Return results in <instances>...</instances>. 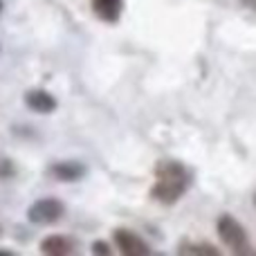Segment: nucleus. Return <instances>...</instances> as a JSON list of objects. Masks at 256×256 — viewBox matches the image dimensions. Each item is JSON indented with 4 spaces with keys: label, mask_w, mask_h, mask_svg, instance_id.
<instances>
[{
    "label": "nucleus",
    "mask_w": 256,
    "mask_h": 256,
    "mask_svg": "<svg viewBox=\"0 0 256 256\" xmlns=\"http://www.w3.org/2000/svg\"><path fill=\"white\" fill-rule=\"evenodd\" d=\"M155 186L150 191L155 200H160L162 204H173L176 200L182 198V194L186 191V168L180 162H173V160H164L158 164L155 168Z\"/></svg>",
    "instance_id": "obj_1"
},
{
    "label": "nucleus",
    "mask_w": 256,
    "mask_h": 256,
    "mask_svg": "<svg viewBox=\"0 0 256 256\" xmlns=\"http://www.w3.org/2000/svg\"><path fill=\"white\" fill-rule=\"evenodd\" d=\"M216 232H218V236H220V240L234 254H252V250H250V245H248V232H245V227L240 225L232 214L218 216Z\"/></svg>",
    "instance_id": "obj_2"
},
{
    "label": "nucleus",
    "mask_w": 256,
    "mask_h": 256,
    "mask_svg": "<svg viewBox=\"0 0 256 256\" xmlns=\"http://www.w3.org/2000/svg\"><path fill=\"white\" fill-rule=\"evenodd\" d=\"M66 214V207L58 198H40L27 209V218L34 225H52L58 222Z\"/></svg>",
    "instance_id": "obj_3"
},
{
    "label": "nucleus",
    "mask_w": 256,
    "mask_h": 256,
    "mask_svg": "<svg viewBox=\"0 0 256 256\" xmlns=\"http://www.w3.org/2000/svg\"><path fill=\"white\" fill-rule=\"evenodd\" d=\"M112 238H115L117 250H120L124 256H144V254L150 252V248L144 243V238H140L135 232L124 230V227L112 232Z\"/></svg>",
    "instance_id": "obj_4"
},
{
    "label": "nucleus",
    "mask_w": 256,
    "mask_h": 256,
    "mask_svg": "<svg viewBox=\"0 0 256 256\" xmlns=\"http://www.w3.org/2000/svg\"><path fill=\"white\" fill-rule=\"evenodd\" d=\"M25 104L30 110L34 112H40V115H48L56 108V99H54L52 92L43 88H34V90H27L25 92Z\"/></svg>",
    "instance_id": "obj_5"
},
{
    "label": "nucleus",
    "mask_w": 256,
    "mask_h": 256,
    "mask_svg": "<svg viewBox=\"0 0 256 256\" xmlns=\"http://www.w3.org/2000/svg\"><path fill=\"white\" fill-rule=\"evenodd\" d=\"M40 252L48 256H66V254L74 252V243H72L68 236L54 234V236H48V238L40 243Z\"/></svg>",
    "instance_id": "obj_6"
},
{
    "label": "nucleus",
    "mask_w": 256,
    "mask_h": 256,
    "mask_svg": "<svg viewBox=\"0 0 256 256\" xmlns=\"http://www.w3.org/2000/svg\"><path fill=\"white\" fill-rule=\"evenodd\" d=\"M122 9H124V0H92V12L106 22L120 20Z\"/></svg>",
    "instance_id": "obj_7"
},
{
    "label": "nucleus",
    "mask_w": 256,
    "mask_h": 256,
    "mask_svg": "<svg viewBox=\"0 0 256 256\" xmlns=\"http://www.w3.org/2000/svg\"><path fill=\"white\" fill-rule=\"evenodd\" d=\"M50 173H52L56 180L74 182V180H79V178H84L86 166L81 162H56V164H52Z\"/></svg>",
    "instance_id": "obj_8"
},
{
    "label": "nucleus",
    "mask_w": 256,
    "mask_h": 256,
    "mask_svg": "<svg viewBox=\"0 0 256 256\" xmlns=\"http://www.w3.org/2000/svg\"><path fill=\"white\" fill-rule=\"evenodd\" d=\"M180 254H186V256H204V254H209V256H218L220 252H218L214 245H204V243H184V245H180V250H178Z\"/></svg>",
    "instance_id": "obj_9"
},
{
    "label": "nucleus",
    "mask_w": 256,
    "mask_h": 256,
    "mask_svg": "<svg viewBox=\"0 0 256 256\" xmlns=\"http://www.w3.org/2000/svg\"><path fill=\"white\" fill-rule=\"evenodd\" d=\"M14 173H16V166L9 160H0V178H12Z\"/></svg>",
    "instance_id": "obj_10"
},
{
    "label": "nucleus",
    "mask_w": 256,
    "mask_h": 256,
    "mask_svg": "<svg viewBox=\"0 0 256 256\" xmlns=\"http://www.w3.org/2000/svg\"><path fill=\"white\" fill-rule=\"evenodd\" d=\"M92 252H94V254H104V256H108V254H110V248H108L106 243H94V245H92Z\"/></svg>",
    "instance_id": "obj_11"
},
{
    "label": "nucleus",
    "mask_w": 256,
    "mask_h": 256,
    "mask_svg": "<svg viewBox=\"0 0 256 256\" xmlns=\"http://www.w3.org/2000/svg\"><path fill=\"white\" fill-rule=\"evenodd\" d=\"M0 14H2V0H0Z\"/></svg>",
    "instance_id": "obj_12"
},
{
    "label": "nucleus",
    "mask_w": 256,
    "mask_h": 256,
    "mask_svg": "<svg viewBox=\"0 0 256 256\" xmlns=\"http://www.w3.org/2000/svg\"><path fill=\"white\" fill-rule=\"evenodd\" d=\"M254 202H256V196H254Z\"/></svg>",
    "instance_id": "obj_13"
}]
</instances>
